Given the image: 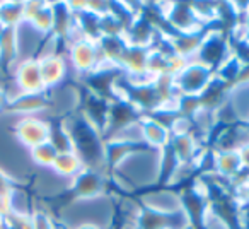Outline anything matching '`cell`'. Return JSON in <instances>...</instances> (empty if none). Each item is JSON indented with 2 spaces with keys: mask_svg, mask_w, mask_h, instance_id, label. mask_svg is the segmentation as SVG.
Segmentation results:
<instances>
[{
  "mask_svg": "<svg viewBox=\"0 0 249 229\" xmlns=\"http://www.w3.org/2000/svg\"><path fill=\"white\" fill-rule=\"evenodd\" d=\"M24 22L39 35H52L55 29V4L24 2Z\"/></svg>",
  "mask_w": 249,
  "mask_h": 229,
  "instance_id": "obj_10",
  "label": "cell"
},
{
  "mask_svg": "<svg viewBox=\"0 0 249 229\" xmlns=\"http://www.w3.org/2000/svg\"><path fill=\"white\" fill-rule=\"evenodd\" d=\"M212 151V171L215 176L222 180L232 181L244 168L239 159L237 151Z\"/></svg>",
  "mask_w": 249,
  "mask_h": 229,
  "instance_id": "obj_13",
  "label": "cell"
},
{
  "mask_svg": "<svg viewBox=\"0 0 249 229\" xmlns=\"http://www.w3.org/2000/svg\"><path fill=\"white\" fill-rule=\"evenodd\" d=\"M137 200L140 202L142 209L159 214H174L184 209L183 197L179 191L173 188H162V190H145Z\"/></svg>",
  "mask_w": 249,
  "mask_h": 229,
  "instance_id": "obj_8",
  "label": "cell"
},
{
  "mask_svg": "<svg viewBox=\"0 0 249 229\" xmlns=\"http://www.w3.org/2000/svg\"><path fill=\"white\" fill-rule=\"evenodd\" d=\"M24 24V2H0V26L19 28Z\"/></svg>",
  "mask_w": 249,
  "mask_h": 229,
  "instance_id": "obj_17",
  "label": "cell"
},
{
  "mask_svg": "<svg viewBox=\"0 0 249 229\" xmlns=\"http://www.w3.org/2000/svg\"><path fill=\"white\" fill-rule=\"evenodd\" d=\"M248 127H249V125H248Z\"/></svg>",
  "mask_w": 249,
  "mask_h": 229,
  "instance_id": "obj_27",
  "label": "cell"
},
{
  "mask_svg": "<svg viewBox=\"0 0 249 229\" xmlns=\"http://www.w3.org/2000/svg\"><path fill=\"white\" fill-rule=\"evenodd\" d=\"M205 31L207 29L198 33H174V35L166 36V39L174 55H179L184 60L191 62V60H196L198 53H200L205 39Z\"/></svg>",
  "mask_w": 249,
  "mask_h": 229,
  "instance_id": "obj_12",
  "label": "cell"
},
{
  "mask_svg": "<svg viewBox=\"0 0 249 229\" xmlns=\"http://www.w3.org/2000/svg\"><path fill=\"white\" fill-rule=\"evenodd\" d=\"M86 170V163L82 157L75 153V151H69V153H58L55 163L52 166V171L55 176H58L63 181H70L77 176L79 173Z\"/></svg>",
  "mask_w": 249,
  "mask_h": 229,
  "instance_id": "obj_15",
  "label": "cell"
},
{
  "mask_svg": "<svg viewBox=\"0 0 249 229\" xmlns=\"http://www.w3.org/2000/svg\"><path fill=\"white\" fill-rule=\"evenodd\" d=\"M166 11L162 12V19L169 26V33H198L207 29L196 19L191 4H164Z\"/></svg>",
  "mask_w": 249,
  "mask_h": 229,
  "instance_id": "obj_6",
  "label": "cell"
},
{
  "mask_svg": "<svg viewBox=\"0 0 249 229\" xmlns=\"http://www.w3.org/2000/svg\"><path fill=\"white\" fill-rule=\"evenodd\" d=\"M9 99H11V94L0 86V111H5V108H7V104H9Z\"/></svg>",
  "mask_w": 249,
  "mask_h": 229,
  "instance_id": "obj_22",
  "label": "cell"
},
{
  "mask_svg": "<svg viewBox=\"0 0 249 229\" xmlns=\"http://www.w3.org/2000/svg\"><path fill=\"white\" fill-rule=\"evenodd\" d=\"M21 60L19 53V28L0 26V63L16 65Z\"/></svg>",
  "mask_w": 249,
  "mask_h": 229,
  "instance_id": "obj_16",
  "label": "cell"
},
{
  "mask_svg": "<svg viewBox=\"0 0 249 229\" xmlns=\"http://www.w3.org/2000/svg\"><path fill=\"white\" fill-rule=\"evenodd\" d=\"M56 156H58V151L55 149V146L50 140L29 149V157H31L33 163L39 168H46V170H52Z\"/></svg>",
  "mask_w": 249,
  "mask_h": 229,
  "instance_id": "obj_18",
  "label": "cell"
},
{
  "mask_svg": "<svg viewBox=\"0 0 249 229\" xmlns=\"http://www.w3.org/2000/svg\"><path fill=\"white\" fill-rule=\"evenodd\" d=\"M107 181H109L107 174L86 168L82 173L69 181V191L73 195V200H96L107 195Z\"/></svg>",
  "mask_w": 249,
  "mask_h": 229,
  "instance_id": "obj_4",
  "label": "cell"
},
{
  "mask_svg": "<svg viewBox=\"0 0 249 229\" xmlns=\"http://www.w3.org/2000/svg\"><path fill=\"white\" fill-rule=\"evenodd\" d=\"M36 60L39 63V72H41V79L46 91L55 89L65 82L67 72H69V62H67L65 55H62V53L46 55L38 57Z\"/></svg>",
  "mask_w": 249,
  "mask_h": 229,
  "instance_id": "obj_11",
  "label": "cell"
},
{
  "mask_svg": "<svg viewBox=\"0 0 249 229\" xmlns=\"http://www.w3.org/2000/svg\"><path fill=\"white\" fill-rule=\"evenodd\" d=\"M14 137L26 149L45 144L52 137V122L41 116H22L14 125Z\"/></svg>",
  "mask_w": 249,
  "mask_h": 229,
  "instance_id": "obj_5",
  "label": "cell"
},
{
  "mask_svg": "<svg viewBox=\"0 0 249 229\" xmlns=\"http://www.w3.org/2000/svg\"><path fill=\"white\" fill-rule=\"evenodd\" d=\"M16 188L18 187H16V180L12 178V174H9L4 168H0V197L9 200Z\"/></svg>",
  "mask_w": 249,
  "mask_h": 229,
  "instance_id": "obj_20",
  "label": "cell"
},
{
  "mask_svg": "<svg viewBox=\"0 0 249 229\" xmlns=\"http://www.w3.org/2000/svg\"><path fill=\"white\" fill-rule=\"evenodd\" d=\"M73 229H103V228H99V226H96V224H90V222H86V224L75 226Z\"/></svg>",
  "mask_w": 249,
  "mask_h": 229,
  "instance_id": "obj_25",
  "label": "cell"
},
{
  "mask_svg": "<svg viewBox=\"0 0 249 229\" xmlns=\"http://www.w3.org/2000/svg\"><path fill=\"white\" fill-rule=\"evenodd\" d=\"M48 108H50L48 93H43V94L16 93L11 94V99H9L5 111L11 114H18L19 118H22V116H39L41 113H48Z\"/></svg>",
  "mask_w": 249,
  "mask_h": 229,
  "instance_id": "obj_9",
  "label": "cell"
},
{
  "mask_svg": "<svg viewBox=\"0 0 249 229\" xmlns=\"http://www.w3.org/2000/svg\"><path fill=\"white\" fill-rule=\"evenodd\" d=\"M31 222H33V229H58L53 215L50 212L43 210V209H33Z\"/></svg>",
  "mask_w": 249,
  "mask_h": 229,
  "instance_id": "obj_19",
  "label": "cell"
},
{
  "mask_svg": "<svg viewBox=\"0 0 249 229\" xmlns=\"http://www.w3.org/2000/svg\"><path fill=\"white\" fill-rule=\"evenodd\" d=\"M11 214V205H9V200L7 198H2L0 197V217H7Z\"/></svg>",
  "mask_w": 249,
  "mask_h": 229,
  "instance_id": "obj_23",
  "label": "cell"
},
{
  "mask_svg": "<svg viewBox=\"0 0 249 229\" xmlns=\"http://www.w3.org/2000/svg\"><path fill=\"white\" fill-rule=\"evenodd\" d=\"M140 127H142V140L145 147L154 151H164L169 146L171 137H173L171 130L156 122L152 116L143 114L140 118Z\"/></svg>",
  "mask_w": 249,
  "mask_h": 229,
  "instance_id": "obj_14",
  "label": "cell"
},
{
  "mask_svg": "<svg viewBox=\"0 0 249 229\" xmlns=\"http://www.w3.org/2000/svg\"><path fill=\"white\" fill-rule=\"evenodd\" d=\"M67 46V62L69 67L75 70V74L84 77L92 76L97 70L101 63V52H99V41L92 39H79V41L69 43Z\"/></svg>",
  "mask_w": 249,
  "mask_h": 229,
  "instance_id": "obj_3",
  "label": "cell"
},
{
  "mask_svg": "<svg viewBox=\"0 0 249 229\" xmlns=\"http://www.w3.org/2000/svg\"><path fill=\"white\" fill-rule=\"evenodd\" d=\"M160 157L162 151H154L142 146L132 156H128L124 163H121L114 173L126 178L137 190H149L160 180Z\"/></svg>",
  "mask_w": 249,
  "mask_h": 229,
  "instance_id": "obj_1",
  "label": "cell"
},
{
  "mask_svg": "<svg viewBox=\"0 0 249 229\" xmlns=\"http://www.w3.org/2000/svg\"><path fill=\"white\" fill-rule=\"evenodd\" d=\"M239 24H241L242 28L249 29V5H248V9H246L244 16H242V19H241V21H239Z\"/></svg>",
  "mask_w": 249,
  "mask_h": 229,
  "instance_id": "obj_24",
  "label": "cell"
},
{
  "mask_svg": "<svg viewBox=\"0 0 249 229\" xmlns=\"http://www.w3.org/2000/svg\"><path fill=\"white\" fill-rule=\"evenodd\" d=\"M14 84L16 93L26 94H43L48 93L43 84L39 63L36 58H22L14 65Z\"/></svg>",
  "mask_w": 249,
  "mask_h": 229,
  "instance_id": "obj_7",
  "label": "cell"
},
{
  "mask_svg": "<svg viewBox=\"0 0 249 229\" xmlns=\"http://www.w3.org/2000/svg\"><path fill=\"white\" fill-rule=\"evenodd\" d=\"M237 154H239V159H241V164L246 171H249V142L244 144L242 147L237 149Z\"/></svg>",
  "mask_w": 249,
  "mask_h": 229,
  "instance_id": "obj_21",
  "label": "cell"
},
{
  "mask_svg": "<svg viewBox=\"0 0 249 229\" xmlns=\"http://www.w3.org/2000/svg\"><path fill=\"white\" fill-rule=\"evenodd\" d=\"M213 79H215L213 69H210V67L205 65V63L198 62V60H191V62H188V65L174 77V82H176L179 96L200 97Z\"/></svg>",
  "mask_w": 249,
  "mask_h": 229,
  "instance_id": "obj_2",
  "label": "cell"
},
{
  "mask_svg": "<svg viewBox=\"0 0 249 229\" xmlns=\"http://www.w3.org/2000/svg\"><path fill=\"white\" fill-rule=\"evenodd\" d=\"M184 229H196L195 226H188V228H184Z\"/></svg>",
  "mask_w": 249,
  "mask_h": 229,
  "instance_id": "obj_26",
  "label": "cell"
}]
</instances>
